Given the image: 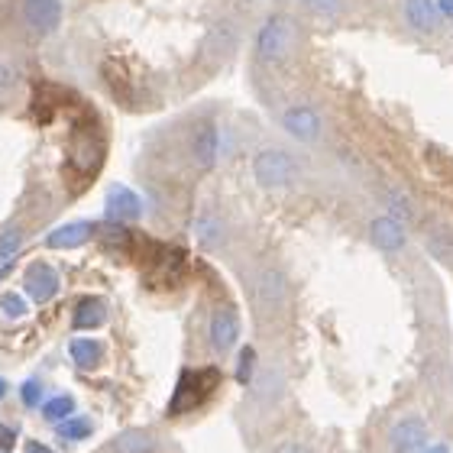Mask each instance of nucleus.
<instances>
[{
	"instance_id": "17",
	"label": "nucleus",
	"mask_w": 453,
	"mask_h": 453,
	"mask_svg": "<svg viewBox=\"0 0 453 453\" xmlns=\"http://www.w3.org/2000/svg\"><path fill=\"white\" fill-rule=\"evenodd\" d=\"M107 321V308L101 298H81V302L75 304V314H72V327L75 331H95V327H101V324Z\"/></svg>"
},
{
	"instance_id": "25",
	"label": "nucleus",
	"mask_w": 453,
	"mask_h": 453,
	"mask_svg": "<svg viewBox=\"0 0 453 453\" xmlns=\"http://www.w3.org/2000/svg\"><path fill=\"white\" fill-rule=\"evenodd\" d=\"M256 379V349L246 347L240 349V363H236V382H243V386H253Z\"/></svg>"
},
{
	"instance_id": "16",
	"label": "nucleus",
	"mask_w": 453,
	"mask_h": 453,
	"mask_svg": "<svg viewBox=\"0 0 453 453\" xmlns=\"http://www.w3.org/2000/svg\"><path fill=\"white\" fill-rule=\"evenodd\" d=\"M156 447H159V437L146 427H127L111 441L113 453H152Z\"/></svg>"
},
{
	"instance_id": "31",
	"label": "nucleus",
	"mask_w": 453,
	"mask_h": 453,
	"mask_svg": "<svg viewBox=\"0 0 453 453\" xmlns=\"http://www.w3.org/2000/svg\"><path fill=\"white\" fill-rule=\"evenodd\" d=\"M275 453H311L304 444H282Z\"/></svg>"
},
{
	"instance_id": "8",
	"label": "nucleus",
	"mask_w": 453,
	"mask_h": 453,
	"mask_svg": "<svg viewBox=\"0 0 453 453\" xmlns=\"http://www.w3.org/2000/svg\"><path fill=\"white\" fill-rule=\"evenodd\" d=\"M104 214L111 224H130L142 214V201L140 195L127 185H113L104 198Z\"/></svg>"
},
{
	"instance_id": "13",
	"label": "nucleus",
	"mask_w": 453,
	"mask_h": 453,
	"mask_svg": "<svg viewBox=\"0 0 453 453\" xmlns=\"http://www.w3.org/2000/svg\"><path fill=\"white\" fill-rule=\"evenodd\" d=\"M405 19L418 33H437L444 23V13L437 7V0H405Z\"/></svg>"
},
{
	"instance_id": "21",
	"label": "nucleus",
	"mask_w": 453,
	"mask_h": 453,
	"mask_svg": "<svg viewBox=\"0 0 453 453\" xmlns=\"http://www.w3.org/2000/svg\"><path fill=\"white\" fill-rule=\"evenodd\" d=\"M91 431H95V425H91V418H85V415H72L68 421H62L58 425V437L62 441H88L91 437Z\"/></svg>"
},
{
	"instance_id": "34",
	"label": "nucleus",
	"mask_w": 453,
	"mask_h": 453,
	"mask_svg": "<svg viewBox=\"0 0 453 453\" xmlns=\"http://www.w3.org/2000/svg\"><path fill=\"white\" fill-rule=\"evenodd\" d=\"M7 392H10V386H7V379L0 376V402H4V398H7Z\"/></svg>"
},
{
	"instance_id": "9",
	"label": "nucleus",
	"mask_w": 453,
	"mask_h": 453,
	"mask_svg": "<svg viewBox=\"0 0 453 453\" xmlns=\"http://www.w3.org/2000/svg\"><path fill=\"white\" fill-rule=\"evenodd\" d=\"M23 19L36 33H56L62 23V0H23Z\"/></svg>"
},
{
	"instance_id": "33",
	"label": "nucleus",
	"mask_w": 453,
	"mask_h": 453,
	"mask_svg": "<svg viewBox=\"0 0 453 453\" xmlns=\"http://www.w3.org/2000/svg\"><path fill=\"white\" fill-rule=\"evenodd\" d=\"M437 7H441V13H447V17H453V0H437Z\"/></svg>"
},
{
	"instance_id": "30",
	"label": "nucleus",
	"mask_w": 453,
	"mask_h": 453,
	"mask_svg": "<svg viewBox=\"0 0 453 453\" xmlns=\"http://www.w3.org/2000/svg\"><path fill=\"white\" fill-rule=\"evenodd\" d=\"M23 453H56L52 447H46L42 441H29L27 447H23Z\"/></svg>"
},
{
	"instance_id": "18",
	"label": "nucleus",
	"mask_w": 453,
	"mask_h": 453,
	"mask_svg": "<svg viewBox=\"0 0 453 453\" xmlns=\"http://www.w3.org/2000/svg\"><path fill=\"white\" fill-rule=\"evenodd\" d=\"M68 357L78 369H95L104 357V347L91 337H72L68 340Z\"/></svg>"
},
{
	"instance_id": "24",
	"label": "nucleus",
	"mask_w": 453,
	"mask_h": 453,
	"mask_svg": "<svg viewBox=\"0 0 453 453\" xmlns=\"http://www.w3.org/2000/svg\"><path fill=\"white\" fill-rule=\"evenodd\" d=\"M0 311L7 314V318H27L29 302L19 292H4L0 295Z\"/></svg>"
},
{
	"instance_id": "19",
	"label": "nucleus",
	"mask_w": 453,
	"mask_h": 453,
	"mask_svg": "<svg viewBox=\"0 0 453 453\" xmlns=\"http://www.w3.org/2000/svg\"><path fill=\"white\" fill-rule=\"evenodd\" d=\"M253 388L263 402H275L282 395V372H279V366H265L263 372H256Z\"/></svg>"
},
{
	"instance_id": "1",
	"label": "nucleus",
	"mask_w": 453,
	"mask_h": 453,
	"mask_svg": "<svg viewBox=\"0 0 453 453\" xmlns=\"http://www.w3.org/2000/svg\"><path fill=\"white\" fill-rule=\"evenodd\" d=\"M218 386H220L218 366L181 369V376H179V382H175V392H172V402H169V415H188V411H195Z\"/></svg>"
},
{
	"instance_id": "4",
	"label": "nucleus",
	"mask_w": 453,
	"mask_h": 453,
	"mask_svg": "<svg viewBox=\"0 0 453 453\" xmlns=\"http://www.w3.org/2000/svg\"><path fill=\"white\" fill-rule=\"evenodd\" d=\"M431 444V431L421 415L398 418L392 431H388V450L392 453H425Z\"/></svg>"
},
{
	"instance_id": "2",
	"label": "nucleus",
	"mask_w": 453,
	"mask_h": 453,
	"mask_svg": "<svg viewBox=\"0 0 453 453\" xmlns=\"http://www.w3.org/2000/svg\"><path fill=\"white\" fill-rule=\"evenodd\" d=\"M295 46V27L288 17H269L256 33V56L265 65H279Z\"/></svg>"
},
{
	"instance_id": "26",
	"label": "nucleus",
	"mask_w": 453,
	"mask_h": 453,
	"mask_svg": "<svg viewBox=\"0 0 453 453\" xmlns=\"http://www.w3.org/2000/svg\"><path fill=\"white\" fill-rule=\"evenodd\" d=\"M302 4L311 17H321V19L340 17V10H343V0H302Z\"/></svg>"
},
{
	"instance_id": "7",
	"label": "nucleus",
	"mask_w": 453,
	"mask_h": 453,
	"mask_svg": "<svg viewBox=\"0 0 453 453\" xmlns=\"http://www.w3.org/2000/svg\"><path fill=\"white\" fill-rule=\"evenodd\" d=\"M282 130L298 142H314L321 136V113L308 104H295L282 113Z\"/></svg>"
},
{
	"instance_id": "28",
	"label": "nucleus",
	"mask_w": 453,
	"mask_h": 453,
	"mask_svg": "<svg viewBox=\"0 0 453 453\" xmlns=\"http://www.w3.org/2000/svg\"><path fill=\"white\" fill-rule=\"evenodd\" d=\"M198 236H201V243H208V246L218 243V240H220L218 220H201V224H198Z\"/></svg>"
},
{
	"instance_id": "27",
	"label": "nucleus",
	"mask_w": 453,
	"mask_h": 453,
	"mask_svg": "<svg viewBox=\"0 0 453 453\" xmlns=\"http://www.w3.org/2000/svg\"><path fill=\"white\" fill-rule=\"evenodd\" d=\"M19 395H23V405L27 408H39L42 405V382H39V379H27V382L19 386Z\"/></svg>"
},
{
	"instance_id": "5",
	"label": "nucleus",
	"mask_w": 453,
	"mask_h": 453,
	"mask_svg": "<svg viewBox=\"0 0 453 453\" xmlns=\"http://www.w3.org/2000/svg\"><path fill=\"white\" fill-rule=\"evenodd\" d=\"M101 159H104V142H101L97 130L95 127H78L72 133V165L81 175H91L95 169H101Z\"/></svg>"
},
{
	"instance_id": "11",
	"label": "nucleus",
	"mask_w": 453,
	"mask_h": 453,
	"mask_svg": "<svg viewBox=\"0 0 453 453\" xmlns=\"http://www.w3.org/2000/svg\"><path fill=\"white\" fill-rule=\"evenodd\" d=\"M236 340H240V314L234 308H218L211 314V347L226 353L236 347Z\"/></svg>"
},
{
	"instance_id": "29",
	"label": "nucleus",
	"mask_w": 453,
	"mask_h": 453,
	"mask_svg": "<svg viewBox=\"0 0 453 453\" xmlns=\"http://www.w3.org/2000/svg\"><path fill=\"white\" fill-rule=\"evenodd\" d=\"M0 450H13V431L0 427Z\"/></svg>"
},
{
	"instance_id": "20",
	"label": "nucleus",
	"mask_w": 453,
	"mask_h": 453,
	"mask_svg": "<svg viewBox=\"0 0 453 453\" xmlns=\"http://www.w3.org/2000/svg\"><path fill=\"white\" fill-rule=\"evenodd\" d=\"M72 415H75V398L72 395H52L49 402H42V418L52 425H62Z\"/></svg>"
},
{
	"instance_id": "3",
	"label": "nucleus",
	"mask_w": 453,
	"mask_h": 453,
	"mask_svg": "<svg viewBox=\"0 0 453 453\" xmlns=\"http://www.w3.org/2000/svg\"><path fill=\"white\" fill-rule=\"evenodd\" d=\"M295 175H298V162H295L285 150L256 152L253 179L259 181L263 188H285V185H292L295 181Z\"/></svg>"
},
{
	"instance_id": "22",
	"label": "nucleus",
	"mask_w": 453,
	"mask_h": 453,
	"mask_svg": "<svg viewBox=\"0 0 453 453\" xmlns=\"http://www.w3.org/2000/svg\"><path fill=\"white\" fill-rule=\"evenodd\" d=\"M19 246H23V230L19 226H4L0 230V263L7 265L19 253Z\"/></svg>"
},
{
	"instance_id": "32",
	"label": "nucleus",
	"mask_w": 453,
	"mask_h": 453,
	"mask_svg": "<svg viewBox=\"0 0 453 453\" xmlns=\"http://www.w3.org/2000/svg\"><path fill=\"white\" fill-rule=\"evenodd\" d=\"M425 453H450V444H441V441H437V444H427Z\"/></svg>"
},
{
	"instance_id": "15",
	"label": "nucleus",
	"mask_w": 453,
	"mask_h": 453,
	"mask_svg": "<svg viewBox=\"0 0 453 453\" xmlns=\"http://www.w3.org/2000/svg\"><path fill=\"white\" fill-rule=\"evenodd\" d=\"M285 292H288V282L279 269H263L256 275V298L265 304V308H279L285 302Z\"/></svg>"
},
{
	"instance_id": "23",
	"label": "nucleus",
	"mask_w": 453,
	"mask_h": 453,
	"mask_svg": "<svg viewBox=\"0 0 453 453\" xmlns=\"http://www.w3.org/2000/svg\"><path fill=\"white\" fill-rule=\"evenodd\" d=\"M386 204H388V218H395V220H415V204L402 195V191H388L386 195Z\"/></svg>"
},
{
	"instance_id": "14",
	"label": "nucleus",
	"mask_w": 453,
	"mask_h": 453,
	"mask_svg": "<svg viewBox=\"0 0 453 453\" xmlns=\"http://www.w3.org/2000/svg\"><path fill=\"white\" fill-rule=\"evenodd\" d=\"M218 150H220L218 127H214V123H201L198 133H195V140H191V156H195V162H198L201 169H211V165L218 162Z\"/></svg>"
},
{
	"instance_id": "12",
	"label": "nucleus",
	"mask_w": 453,
	"mask_h": 453,
	"mask_svg": "<svg viewBox=\"0 0 453 453\" xmlns=\"http://www.w3.org/2000/svg\"><path fill=\"white\" fill-rule=\"evenodd\" d=\"M95 234H97V226L91 224V220H72V224L56 226V230L46 236V246L49 250H75V246H85Z\"/></svg>"
},
{
	"instance_id": "10",
	"label": "nucleus",
	"mask_w": 453,
	"mask_h": 453,
	"mask_svg": "<svg viewBox=\"0 0 453 453\" xmlns=\"http://www.w3.org/2000/svg\"><path fill=\"white\" fill-rule=\"evenodd\" d=\"M369 240H372V246L382 250V253H398V250H405V243H408V230L402 220L382 214V218H376L369 224Z\"/></svg>"
},
{
	"instance_id": "6",
	"label": "nucleus",
	"mask_w": 453,
	"mask_h": 453,
	"mask_svg": "<svg viewBox=\"0 0 453 453\" xmlns=\"http://www.w3.org/2000/svg\"><path fill=\"white\" fill-rule=\"evenodd\" d=\"M58 273H56V265H49V263H33L27 269V275H23V292L29 295V302H36V304H46L52 302L58 295Z\"/></svg>"
}]
</instances>
